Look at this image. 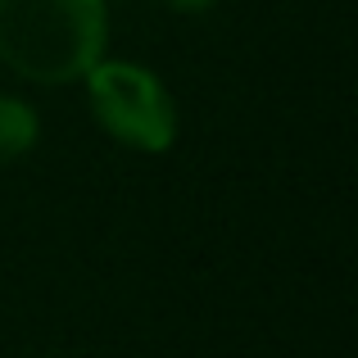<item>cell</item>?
<instances>
[{
	"instance_id": "obj_1",
	"label": "cell",
	"mask_w": 358,
	"mask_h": 358,
	"mask_svg": "<svg viewBox=\"0 0 358 358\" xmlns=\"http://www.w3.org/2000/svg\"><path fill=\"white\" fill-rule=\"evenodd\" d=\"M105 0H0V59L18 78L64 87L105 59Z\"/></svg>"
},
{
	"instance_id": "obj_2",
	"label": "cell",
	"mask_w": 358,
	"mask_h": 358,
	"mask_svg": "<svg viewBox=\"0 0 358 358\" xmlns=\"http://www.w3.org/2000/svg\"><path fill=\"white\" fill-rule=\"evenodd\" d=\"M82 82H87L100 127L114 141H122L127 150H145V155H159V150L173 145L177 105L150 69L127 59H96V69Z\"/></svg>"
},
{
	"instance_id": "obj_3",
	"label": "cell",
	"mask_w": 358,
	"mask_h": 358,
	"mask_svg": "<svg viewBox=\"0 0 358 358\" xmlns=\"http://www.w3.org/2000/svg\"><path fill=\"white\" fill-rule=\"evenodd\" d=\"M36 131H41V122H36L32 105H23L18 96H0V164L27 155L36 145Z\"/></svg>"
},
{
	"instance_id": "obj_4",
	"label": "cell",
	"mask_w": 358,
	"mask_h": 358,
	"mask_svg": "<svg viewBox=\"0 0 358 358\" xmlns=\"http://www.w3.org/2000/svg\"><path fill=\"white\" fill-rule=\"evenodd\" d=\"M168 5H177V9H209V5H218V0H168Z\"/></svg>"
}]
</instances>
